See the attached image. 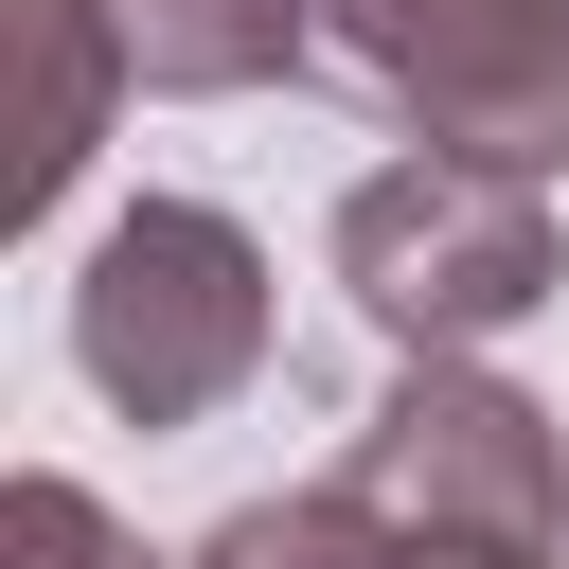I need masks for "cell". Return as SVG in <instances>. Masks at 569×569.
Listing matches in <instances>:
<instances>
[{"mask_svg":"<svg viewBox=\"0 0 569 569\" xmlns=\"http://www.w3.org/2000/svg\"><path fill=\"white\" fill-rule=\"evenodd\" d=\"M0 18H18V53H36V124H18V178H0V213L36 231V213L89 178L107 107H124V36H107V0H0Z\"/></svg>","mask_w":569,"mask_h":569,"instance_id":"5b68a950","label":"cell"},{"mask_svg":"<svg viewBox=\"0 0 569 569\" xmlns=\"http://www.w3.org/2000/svg\"><path fill=\"white\" fill-rule=\"evenodd\" d=\"M0 569H160V551H142L71 462H18V480H0Z\"/></svg>","mask_w":569,"mask_h":569,"instance_id":"ba28073f","label":"cell"},{"mask_svg":"<svg viewBox=\"0 0 569 569\" xmlns=\"http://www.w3.org/2000/svg\"><path fill=\"white\" fill-rule=\"evenodd\" d=\"M107 36H124V89L160 107H231L302 71V0H107Z\"/></svg>","mask_w":569,"mask_h":569,"instance_id":"8992f818","label":"cell"},{"mask_svg":"<svg viewBox=\"0 0 569 569\" xmlns=\"http://www.w3.org/2000/svg\"><path fill=\"white\" fill-rule=\"evenodd\" d=\"M391 569H551V551H516V533H391Z\"/></svg>","mask_w":569,"mask_h":569,"instance_id":"9c48e42d","label":"cell"},{"mask_svg":"<svg viewBox=\"0 0 569 569\" xmlns=\"http://www.w3.org/2000/svg\"><path fill=\"white\" fill-rule=\"evenodd\" d=\"M267 249L249 213L213 196H124L71 267V373L124 409V427H213L249 373H267Z\"/></svg>","mask_w":569,"mask_h":569,"instance_id":"6da1fadb","label":"cell"},{"mask_svg":"<svg viewBox=\"0 0 569 569\" xmlns=\"http://www.w3.org/2000/svg\"><path fill=\"white\" fill-rule=\"evenodd\" d=\"M338 284L391 356H480L551 302V178L498 160H373L338 196Z\"/></svg>","mask_w":569,"mask_h":569,"instance_id":"3957f363","label":"cell"},{"mask_svg":"<svg viewBox=\"0 0 569 569\" xmlns=\"http://www.w3.org/2000/svg\"><path fill=\"white\" fill-rule=\"evenodd\" d=\"M302 71L356 89L409 160L569 178V0H302Z\"/></svg>","mask_w":569,"mask_h":569,"instance_id":"7a4b0ae2","label":"cell"},{"mask_svg":"<svg viewBox=\"0 0 569 569\" xmlns=\"http://www.w3.org/2000/svg\"><path fill=\"white\" fill-rule=\"evenodd\" d=\"M391 533H516V551H569V445L516 373L480 356H391L356 462H338Z\"/></svg>","mask_w":569,"mask_h":569,"instance_id":"277c9868","label":"cell"},{"mask_svg":"<svg viewBox=\"0 0 569 569\" xmlns=\"http://www.w3.org/2000/svg\"><path fill=\"white\" fill-rule=\"evenodd\" d=\"M196 569H391V516L356 480H284V498H231L196 533Z\"/></svg>","mask_w":569,"mask_h":569,"instance_id":"52a82bcc","label":"cell"}]
</instances>
